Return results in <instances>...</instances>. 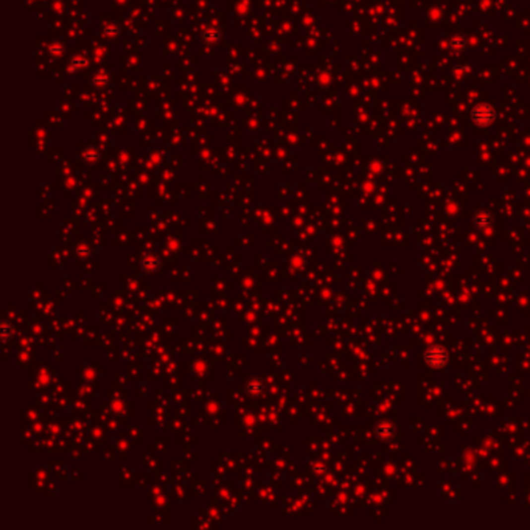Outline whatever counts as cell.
<instances>
[{"label": "cell", "instance_id": "1", "mask_svg": "<svg viewBox=\"0 0 530 530\" xmlns=\"http://www.w3.org/2000/svg\"><path fill=\"white\" fill-rule=\"evenodd\" d=\"M494 119H496V114H494V109H491L488 104L476 106V108L471 111V120H473L476 125L487 126V125H490Z\"/></svg>", "mask_w": 530, "mask_h": 530}]
</instances>
